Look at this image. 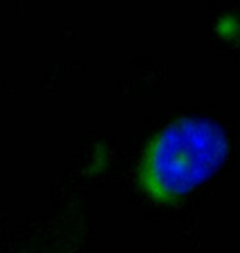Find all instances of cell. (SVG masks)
Wrapping results in <instances>:
<instances>
[{"label":"cell","mask_w":240,"mask_h":253,"mask_svg":"<svg viewBox=\"0 0 240 253\" xmlns=\"http://www.w3.org/2000/svg\"><path fill=\"white\" fill-rule=\"evenodd\" d=\"M227 153V136L217 124L181 117L148 143L137 174L140 189L151 201L173 204L211 178Z\"/></svg>","instance_id":"1"},{"label":"cell","mask_w":240,"mask_h":253,"mask_svg":"<svg viewBox=\"0 0 240 253\" xmlns=\"http://www.w3.org/2000/svg\"><path fill=\"white\" fill-rule=\"evenodd\" d=\"M219 33L227 40H232L240 44V17L232 15L219 22Z\"/></svg>","instance_id":"2"}]
</instances>
